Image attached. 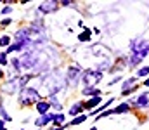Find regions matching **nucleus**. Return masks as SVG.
Masks as SVG:
<instances>
[{
    "instance_id": "nucleus-1",
    "label": "nucleus",
    "mask_w": 149,
    "mask_h": 130,
    "mask_svg": "<svg viewBox=\"0 0 149 130\" xmlns=\"http://www.w3.org/2000/svg\"><path fill=\"white\" fill-rule=\"evenodd\" d=\"M64 85H66V80L61 76V73H49V75L43 78V87H45V90H47V95L57 94Z\"/></svg>"
},
{
    "instance_id": "nucleus-2",
    "label": "nucleus",
    "mask_w": 149,
    "mask_h": 130,
    "mask_svg": "<svg viewBox=\"0 0 149 130\" xmlns=\"http://www.w3.org/2000/svg\"><path fill=\"white\" fill-rule=\"evenodd\" d=\"M40 101V94H38L37 88L33 87H24L21 92H19V102L23 106H30V104H37Z\"/></svg>"
},
{
    "instance_id": "nucleus-3",
    "label": "nucleus",
    "mask_w": 149,
    "mask_h": 130,
    "mask_svg": "<svg viewBox=\"0 0 149 130\" xmlns=\"http://www.w3.org/2000/svg\"><path fill=\"white\" fill-rule=\"evenodd\" d=\"M132 52H134V56H137V57H141V59H144L146 57V54L149 52V42L148 40H137L135 45H132Z\"/></svg>"
},
{
    "instance_id": "nucleus-4",
    "label": "nucleus",
    "mask_w": 149,
    "mask_h": 130,
    "mask_svg": "<svg viewBox=\"0 0 149 130\" xmlns=\"http://www.w3.org/2000/svg\"><path fill=\"white\" fill-rule=\"evenodd\" d=\"M81 78H83V82H85L87 87H94L95 83L101 82L102 73L101 71H85V73H81Z\"/></svg>"
},
{
    "instance_id": "nucleus-5",
    "label": "nucleus",
    "mask_w": 149,
    "mask_h": 130,
    "mask_svg": "<svg viewBox=\"0 0 149 130\" xmlns=\"http://www.w3.org/2000/svg\"><path fill=\"white\" fill-rule=\"evenodd\" d=\"M23 90V87H21V83H19V76H16V78H10L5 85L2 87V90L5 92V94H14V92H17V90Z\"/></svg>"
},
{
    "instance_id": "nucleus-6",
    "label": "nucleus",
    "mask_w": 149,
    "mask_h": 130,
    "mask_svg": "<svg viewBox=\"0 0 149 130\" xmlns=\"http://www.w3.org/2000/svg\"><path fill=\"white\" fill-rule=\"evenodd\" d=\"M80 78H81L80 70H78L76 66H71V68L68 70V82H70V85H76Z\"/></svg>"
},
{
    "instance_id": "nucleus-7",
    "label": "nucleus",
    "mask_w": 149,
    "mask_h": 130,
    "mask_svg": "<svg viewBox=\"0 0 149 130\" xmlns=\"http://www.w3.org/2000/svg\"><path fill=\"white\" fill-rule=\"evenodd\" d=\"M59 9V2H54V0H50V2H43L42 5H40V10L43 12V14H47V12H54V10H57Z\"/></svg>"
},
{
    "instance_id": "nucleus-8",
    "label": "nucleus",
    "mask_w": 149,
    "mask_h": 130,
    "mask_svg": "<svg viewBox=\"0 0 149 130\" xmlns=\"http://www.w3.org/2000/svg\"><path fill=\"white\" fill-rule=\"evenodd\" d=\"M50 122H54V115L47 113V115H42V118L35 122V125H37V127H42V125H47V123H50Z\"/></svg>"
},
{
    "instance_id": "nucleus-9",
    "label": "nucleus",
    "mask_w": 149,
    "mask_h": 130,
    "mask_svg": "<svg viewBox=\"0 0 149 130\" xmlns=\"http://www.w3.org/2000/svg\"><path fill=\"white\" fill-rule=\"evenodd\" d=\"M49 108H50V102L49 101H38L37 102V111L40 115H47Z\"/></svg>"
},
{
    "instance_id": "nucleus-10",
    "label": "nucleus",
    "mask_w": 149,
    "mask_h": 130,
    "mask_svg": "<svg viewBox=\"0 0 149 130\" xmlns=\"http://www.w3.org/2000/svg\"><path fill=\"white\" fill-rule=\"evenodd\" d=\"M101 101H102L101 97H92V99H88V101H87V102H85L83 106H85L87 109H92V108H95V106H99V104H101Z\"/></svg>"
},
{
    "instance_id": "nucleus-11",
    "label": "nucleus",
    "mask_w": 149,
    "mask_h": 130,
    "mask_svg": "<svg viewBox=\"0 0 149 130\" xmlns=\"http://www.w3.org/2000/svg\"><path fill=\"white\" fill-rule=\"evenodd\" d=\"M135 104H137V106H141V108H142V106H144V108L149 106V94H142V95L135 101Z\"/></svg>"
},
{
    "instance_id": "nucleus-12",
    "label": "nucleus",
    "mask_w": 149,
    "mask_h": 130,
    "mask_svg": "<svg viewBox=\"0 0 149 130\" xmlns=\"http://www.w3.org/2000/svg\"><path fill=\"white\" fill-rule=\"evenodd\" d=\"M83 94H85V95H94V97H99L101 90H99V88H94V87H85V88H83Z\"/></svg>"
},
{
    "instance_id": "nucleus-13",
    "label": "nucleus",
    "mask_w": 149,
    "mask_h": 130,
    "mask_svg": "<svg viewBox=\"0 0 149 130\" xmlns=\"http://www.w3.org/2000/svg\"><path fill=\"white\" fill-rule=\"evenodd\" d=\"M23 49H24V45H23V43H17V42L10 43V45L5 49V54H9V52H16V50H23Z\"/></svg>"
},
{
    "instance_id": "nucleus-14",
    "label": "nucleus",
    "mask_w": 149,
    "mask_h": 130,
    "mask_svg": "<svg viewBox=\"0 0 149 130\" xmlns=\"http://www.w3.org/2000/svg\"><path fill=\"white\" fill-rule=\"evenodd\" d=\"M64 120H66L64 115H59V113L54 115V123H56V127H63V125H64Z\"/></svg>"
},
{
    "instance_id": "nucleus-15",
    "label": "nucleus",
    "mask_w": 149,
    "mask_h": 130,
    "mask_svg": "<svg viewBox=\"0 0 149 130\" xmlns=\"http://www.w3.org/2000/svg\"><path fill=\"white\" fill-rule=\"evenodd\" d=\"M81 109H83V104H81V102H76V104H74V106H71V109H70V115H80V113H81Z\"/></svg>"
},
{
    "instance_id": "nucleus-16",
    "label": "nucleus",
    "mask_w": 149,
    "mask_h": 130,
    "mask_svg": "<svg viewBox=\"0 0 149 130\" xmlns=\"http://www.w3.org/2000/svg\"><path fill=\"white\" fill-rule=\"evenodd\" d=\"M87 116H88V115H80V116H76V118H73L71 125H80V123H83V122L87 120Z\"/></svg>"
},
{
    "instance_id": "nucleus-17",
    "label": "nucleus",
    "mask_w": 149,
    "mask_h": 130,
    "mask_svg": "<svg viewBox=\"0 0 149 130\" xmlns=\"http://www.w3.org/2000/svg\"><path fill=\"white\" fill-rule=\"evenodd\" d=\"M78 40H80V42H87V40H90V30H85L83 33H80Z\"/></svg>"
},
{
    "instance_id": "nucleus-18",
    "label": "nucleus",
    "mask_w": 149,
    "mask_h": 130,
    "mask_svg": "<svg viewBox=\"0 0 149 130\" xmlns=\"http://www.w3.org/2000/svg\"><path fill=\"white\" fill-rule=\"evenodd\" d=\"M128 109H130V106H128V104H121V106H118V108L114 109V115H116V113H127Z\"/></svg>"
},
{
    "instance_id": "nucleus-19",
    "label": "nucleus",
    "mask_w": 149,
    "mask_h": 130,
    "mask_svg": "<svg viewBox=\"0 0 149 130\" xmlns=\"http://www.w3.org/2000/svg\"><path fill=\"white\" fill-rule=\"evenodd\" d=\"M9 45H10V38H9L7 35H5V37H0V47H5V49H7Z\"/></svg>"
},
{
    "instance_id": "nucleus-20",
    "label": "nucleus",
    "mask_w": 149,
    "mask_h": 130,
    "mask_svg": "<svg viewBox=\"0 0 149 130\" xmlns=\"http://www.w3.org/2000/svg\"><path fill=\"white\" fill-rule=\"evenodd\" d=\"M148 75H149V66H144V68H141L137 71V76H141V78L142 76H148Z\"/></svg>"
},
{
    "instance_id": "nucleus-21",
    "label": "nucleus",
    "mask_w": 149,
    "mask_h": 130,
    "mask_svg": "<svg viewBox=\"0 0 149 130\" xmlns=\"http://www.w3.org/2000/svg\"><path fill=\"white\" fill-rule=\"evenodd\" d=\"M141 61H142L141 57H137V56H132V57H130V61H128V66L132 68V66H135V64H139Z\"/></svg>"
},
{
    "instance_id": "nucleus-22",
    "label": "nucleus",
    "mask_w": 149,
    "mask_h": 130,
    "mask_svg": "<svg viewBox=\"0 0 149 130\" xmlns=\"http://www.w3.org/2000/svg\"><path fill=\"white\" fill-rule=\"evenodd\" d=\"M134 82H135L134 78H130V80H125V83H123V90H128V87L134 85ZM130 88H132V87H130Z\"/></svg>"
},
{
    "instance_id": "nucleus-23",
    "label": "nucleus",
    "mask_w": 149,
    "mask_h": 130,
    "mask_svg": "<svg viewBox=\"0 0 149 130\" xmlns=\"http://www.w3.org/2000/svg\"><path fill=\"white\" fill-rule=\"evenodd\" d=\"M0 64H2V66H3V64H7V54H5V52H2V54H0Z\"/></svg>"
},
{
    "instance_id": "nucleus-24",
    "label": "nucleus",
    "mask_w": 149,
    "mask_h": 130,
    "mask_svg": "<svg viewBox=\"0 0 149 130\" xmlns=\"http://www.w3.org/2000/svg\"><path fill=\"white\" fill-rule=\"evenodd\" d=\"M7 12H10V7H3L2 9V14H7Z\"/></svg>"
},
{
    "instance_id": "nucleus-25",
    "label": "nucleus",
    "mask_w": 149,
    "mask_h": 130,
    "mask_svg": "<svg viewBox=\"0 0 149 130\" xmlns=\"http://www.w3.org/2000/svg\"><path fill=\"white\" fill-rule=\"evenodd\" d=\"M7 24H10V19H3L2 21V26H7Z\"/></svg>"
},
{
    "instance_id": "nucleus-26",
    "label": "nucleus",
    "mask_w": 149,
    "mask_h": 130,
    "mask_svg": "<svg viewBox=\"0 0 149 130\" xmlns=\"http://www.w3.org/2000/svg\"><path fill=\"white\" fill-rule=\"evenodd\" d=\"M0 130H5V125H3V122L0 120Z\"/></svg>"
},
{
    "instance_id": "nucleus-27",
    "label": "nucleus",
    "mask_w": 149,
    "mask_h": 130,
    "mask_svg": "<svg viewBox=\"0 0 149 130\" xmlns=\"http://www.w3.org/2000/svg\"><path fill=\"white\" fill-rule=\"evenodd\" d=\"M144 87H149V78L146 80V82H144Z\"/></svg>"
},
{
    "instance_id": "nucleus-28",
    "label": "nucleus",
    "mask_w": 149,
    "mask_h": 130,
    "mask_svg": "<svg viewBox=\"0 0 149 130\" xmlns=\"http://www.w3.org/2000/svg\"><path fill=\"white\" fill-rule=\"evenodd\" d=\"M52 130H63V127H54Z\"/></svg>"
},
{
    "instance_id": "nucleus-29",
    "label": "nucleus",
    "mask_w": 149,
    "mask_h": 130,
    "mask_svg": "<svg viewBox=\"0 0 149 130\" xmlns=\"http://www.w3.org/2000/svg\"><path fill=\"white\" fill-rule=\"evenodd\" d=\"M2 76H3V73H2V70H0V78H2Z\"/></svg>"
},
{
    "instance_id": "nucleus-30",
    "label": "nucleus",
    "mask_w": 149,
    "mask_h": 130,
    "mask_svg": "<svg viewBox=\"0 0 149 130\" xmlns=\"http://www.w3.org/2000/svg\"><path fill=\"white\" fill-rule=\"evenodd\" d=\"M90 130H97V129H95V127H92V129H90Z\"/></svg>"
},
{
    "instance_id": "nucleus-31",
    "label": "nucleus",
    "mask_w": 149,
    "mask_h": 130,
    "mask_svg": "<svg viewBox=\"0 0 149 130\" xmlns=\"http://www.w3.org/2000/svg\"><path fill=\"white\" fill-rule=\"evenodd\" d=\"M19 130H23V129H19Z\"/></svg>"
},
{
    "instance_id": "nucleus-32",
    "label": "nucleus",
    "mask_w": 149,
    "mask_h": 130,
    "mask_svg": "<svg viewBox=\"0 0 149 130\" xmlns=\"http://www.w3.org/2000/svg\"><path fill=\"white\" fill-rule=\"evenodd\" d=\"M37 130H40V129H37Z\"/></svg>"
}]
</instances>
